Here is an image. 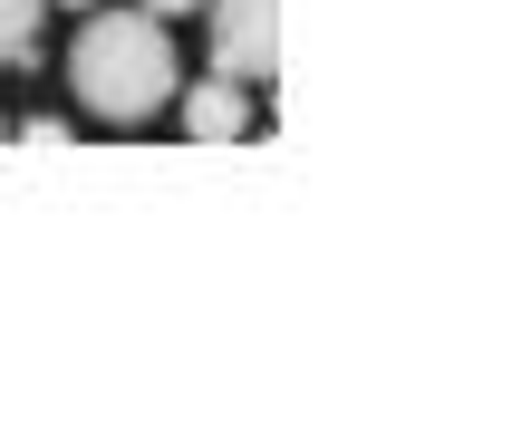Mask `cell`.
<instances>
[{
  "label": "cell",
  "mask_w": 512,
  "mask_h": 444,
  "mask_svg": "<svg viewBox=\"0 0 512 444\" xmlns=\"http://www.w3.org/2000/svg\"><path fill=\"white\" fill-rule=\"evenodd\" d=\"M213 68L271 78L281 68V0H213Z\"/></svg>",
  "instance_id": "7a4b0ae2"
},
{
  "label": "cell",
  "mask_w": 512,
  "mask_h": 444,
  "mask_svg": "<svg viewBox=\"0 0 512 444\" xmlns=\"http://www.w3.org/2000/svg\"><path fill=\"white\" fill-rule=\"evenodd\" d=\"M68 78H78V97L107 126H145L155 107H174V39L155 10H107V20L78 29V49H68Z\"/></svg>",
  "instance_id": "6da1fadb"
},
{
  "label": "cell",
  "mask_w": 512,
  "mask_h": 444,
  "mask_svg": "<svg viewBox=\"0 0 512 444\" xmlns=\"http://www.w3.org/2000/svg\"><path fill=\"white\" fill-rule=\"evenodd\" d=\"M145 10H155V20H184V10H203V0H145Z\"/></svg>",
  "instance_id": "8992f818"
},
{
  "label": "cell",
  "mask_w": 512,
  "mask_h": 444,
  "mask_svg": "<svg viewBox=\"0 0 512 444\" xmlns=\"http://www.w3.org/2000/svg\"><path fill=\"white\" fill-rule=\"evenodd\" d=\"M68 10H87V0H68Z\"/></svg>",
  "instance_id": "52a82bcc"
},
{
  "label": "cell",
  "mask_w": 512,
  "mask_h": 444,
  "mask_svg": "<svg viewBox=\"0 0 512 444\" xmlns=\"http://www.w3.org/2000/svg\"><path fill=\"white\" fill-rule=\"evenodd\" d=\"M174 97H184V87H174ZM184 126H194L203 145H232V136H252V97L213 68V87H194V97H184Z\"/></svg>",
  "instance_id": "3957f363"
},
{
  "label": "cell",
  "mask_w": 512,
  "mask_h": 444,
  "mask_svg": "<svg viewBox=\"0 0 512 444\" xmlns=\"http://www.w3.org/2000/svg\"><path fill=\"white\" fill-rule=\"evenodd\" d=\"M20 145H39V155H58V145H68V126H58V116H29V126H20Z\"/></svg>",
  "instance_id": "5b68a950"
},
{
  "label": "cell",
  "mask_w": 512,
  "mask_h": 444,
  "mask_svg": "<svg viewBox=\"0 0 512 444\" xmlns=\"http://www.w3.org/2000/svg\"><path fill=\"white\" fill-rule=\"evenodd\" d=\"M0 136H10V126H0Z\"/></svg>",
  "instance_id": "ba28073f"
},
{
  "label": "cell",
  "mask_w": 512,
  "mask_h": 444,
  "mask_svg": "<svg viewBox=\"0 0 512 444\" xmlns=\"http://www.w3.org/2000/svg\"><path fill=\"white\" fill-rule=\"evenodd\" d=\"M39 10H49V0H0V68H29V49H39Z\"/></svg>",
  "instance_id": "277c9868"
}]
</instances>
